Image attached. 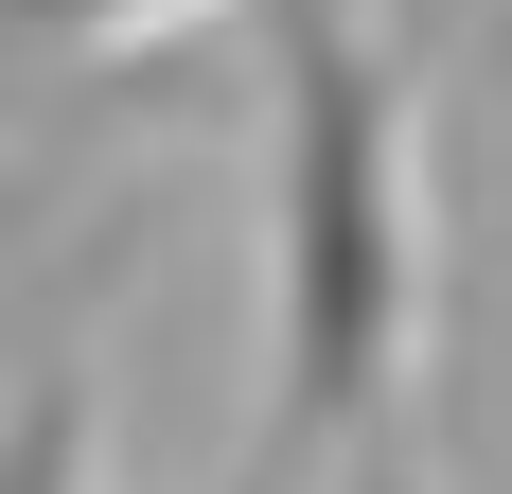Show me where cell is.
Here are the masks:
<instances>
[{
  "mask_svg": "<svg viewBox=\"0 0 512 494\" xmlns=\"http://www.w3.org/2000/svg\"><path fill=\"white\" fill-rule=\"evenodd\" d=\"M424 106L407 53L354 0H265V442L283 477H336L389 442L424 353Z\"/></svg>",
  "mask_w": 512,
  "mask_h": 494,
  "instance_id": "6da1fadb",
  "label": "cell"
},
{
  "mask_svg": "<svg viewBox=\"0 0 512 494\" xmlns=\"http://www.w3.org/2000/svg\"><path fill=\"white\" fill-rule=\"evenodd\" d=\"M159 18H212V0H18L36 53H124V36H159Z\"/></svg>",
  "mask_w": 512,
  "mask_h": 494,
  "instance_id": "7a4b0ae2",
  "label": "cell"
},
{
  "mask_svg": "<svg viewBox=\"0 0 512 494\" xmlns=\"http://www.w3.org/2000/svg\"><path fill=\"white\" fill-rule=\"evenodd\" d=\"M230 494H301V477H283V459H248V477H230Z\"/></svg>",
  "mask_w": 512,
  "mask_h": 494,
  "instance_id": "3957f363",
  "label": "cell"
}]
</instances>
